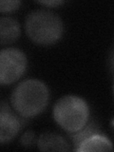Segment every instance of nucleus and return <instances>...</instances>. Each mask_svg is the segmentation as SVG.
I'll return each mask as SVG.
<instances>
[{
    "label": "nucleus",
    "mask_w": 114,
    "mask_h": 152,
    "mask_svg": "<svg viewBox=\"0 0 114 152\" xmlns=\"http://www.w3.org/2000/svg\"><path fill=\"white\" fill-rule=\"evenodd\" d=\"M88 114V104L83 98L74 95H66L60 98L53 107L55 122L69 133H76L85 127Z\"/></svg>",
    "instance_id": "obj_3"
},
{
    "label": "nucleus",
    "mask_w": 114,
    "mask_h": 152,
    "mask_svg": "<svg viewBox=\"0 0 114 152\" xmlns=\"http://www.w3.org/2000/svg\"><path fill=\"white\" fill-rule=\"evenodd\" d=\"M26 32L31 39L40 45H50L58 41L63 33L61 18L49 11H35L26 19Z\"/></svg>",
    "instance_id": "obj_2"
},
{
    "label": "nucleus",
    "mask_w": 114,
    "mask_h": 152,
    "mask_svg": "<svg viewBox=\"0 0 114 152\" xmlns=\"http://www.w3.org/2000/svg\"><path fill=\"white\" fill-rule=\"evenodd\" d=\"M40 4L46 5V6H57L63 3V1H56V0H52V1H39Z\"/></svg>",
    "instance_id": "obj_12"
},
{
    "label": "nucleus",
    "mask_w": 114,
    "mask_h": 152,
    "mask_svg": "<svg viewBox=\"0 0 114 152\" xmlns=\"http://www.w3.org/2000/svg\"><path fill=\"white\" fill-rule=\"evenodd\" d=\"M22 145L24 146H31L34 144L35 135L32 131H27L22 137Z\"/></svg>",
    "instance_id": "obj_11"
},
{
    "label": "nucleus",
    "mask_w": 114,
    "mask_h": 152,
    "mask_svg": "<svg viewBox=\"0 0 114 152\" xmlns=\"http://www.w3.org/2000/svg\"><path fill=\"white\" fill-rule=\"evenodd\" d=\"M37 145L41 151H66L69 149L64 138L50 132L44 133L39 137Z\"/></svg>",
    "instance_id": "obj_7"
},
{
    "label": "nucleus",
    "mask_w": 114,
    "mask_h": 152,
    "mask_svg": "<svg viewBox=\"0 0 114 152\" xmlns=\"http://www.w3.org/2000/svg\"><path fill=\"white\" fill-rule=\"evenodd\" d=\"M20 1H12V0H2L0 2V12H10L17 10L20 6Z\"/></svg>",
    "instance_id": "obj_10"
},
{
    "label": "nucleus",
    "mask_w": 114,
    "mask_h": 152,
    "mask_svg": "<svg viewBox=\"0 0 114 152\" xmlns=\"http://www.w3.org/2000/svg\"><path fill=\"white\" fill-rule=\"evenodd\" d=\"M21 127L20 121L10 109L9 106L1 104L0 108V141L3 144L12 140Z\"/></svg>",
    "instance_id": "obj_5"
},
{
    "label": "nucleus",
    "mask_w": 114,
    "mask_h": 152,
    "mask_svg": "<svg viewBox=\"0 0 114 152\" xmlns=\"http://www.w3.org/2000/svg\"><path fill=\"white\" fill-rule=\"evenodd\" d=\"M27 57L23 51L13 48L0 51V83L10 85L17 81L25 72Z\"/></svg>",
    "instance_id": "obj_4"
},
{
    "label": "nucleus",
    "mask_w": 114,
    "mask_h": 152,
    "mask_svg": "<svg viewBox=\"0 0 114 152\" xmlns=\"http://www.w3.org/2000/svg\"><path fill=\"white\" fill-rule=\"evenodd\" d=\"M20 35V27L16 20L11 17L0 19V42L2 45L12 44Z\"/></svg>",
    "instance_id": "obj_8"
},
{
    "label": "nucleus",
    "mask_w": 114,
    "mask_h": 152,
    "mask_svg": "<svg viewBox=\"0 0 114 152\" xmlns=\"http://www.w3.org/2000/svg\"><path fill=\"white\" fill-rule=\"evenodd\" d=\"M50 98L47 86L36 79L23 81L12 93L13 109L25 118L34 117L46 108Z\"/></svg>",
    "instance_id": "obj_1"
},
{
    "label": "nucleus",
    "mask_w": 114,
    "mask_h": 152,
    "mask_svg": "<svg viewBox=\"0 0 114 152\" xmlns=\"http://www.w3.org/2000/svg\"><path fill=\"white\" fill-rule=\"evenodd\" d=\"M97 131V128H95L93 126H88V127L86 128H82L81 130H79L78 132H76V134L71 136V139H72L74 145H75V148L77 147L80 142L84 141L85 139H87L88 137H89L90 135L94 134V133H96Z\"/></svg>",
    "instance_id": "obj_9"
},
{
    "label": "nucleus",
    "mask_w": 114,
    "mask_h": 152,
    "mask_svg": "<svg viewBox=\"0 0 114 152\" xmlns=\"http://www.w3.org/2000/svg\"><path fill=\"white\" fill-rule=\"evenodd\" d=\"M113 62H114V61H113Z\"/></svg>",
    "instance_id": "obj_13"
},
{
    "label": "nucleus",
    "mask_w": 114,
    "mask_h": 152,
    "mask_svg": "<svg viewBox=\"0 0 114 152\" xmlns=\"http://www.w3.org/2000/svg\"><path fill=\"white\" fill-rule=\"evenodd\" d=\"M113 149L112 142L106 136L94 133L80 142L75 150L80 152L88 151H110Z\"/></svg>",
    "instance_id": "obj_6"
}]
</instances>
